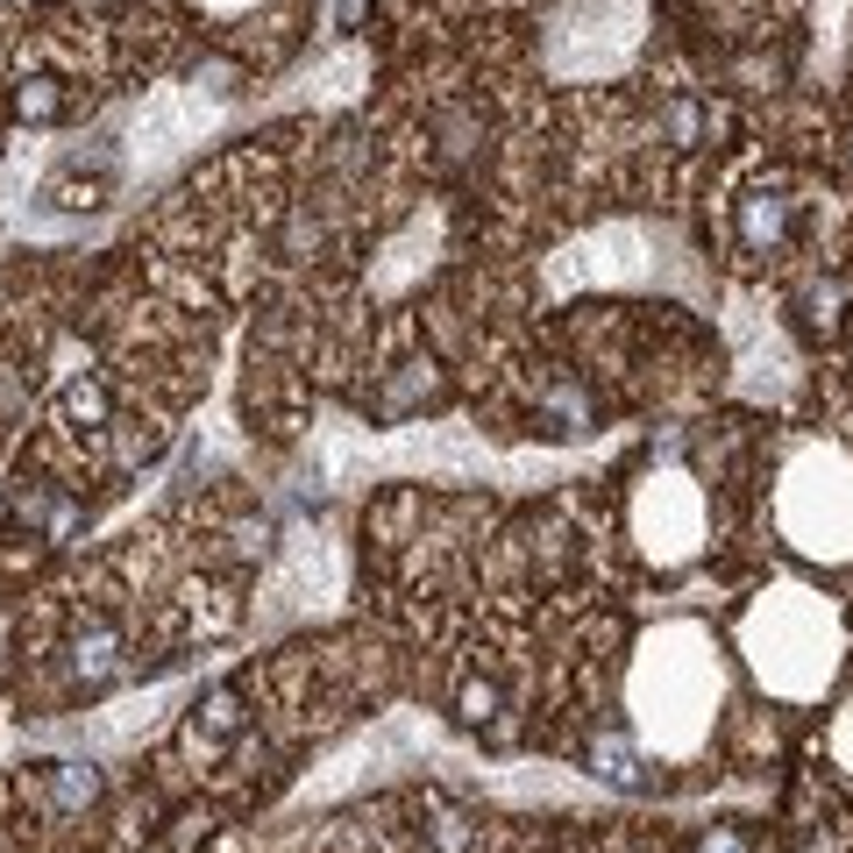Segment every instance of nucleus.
Wrapping results in <instances>:
<instances>
[{"mask_svg":"<svg viewBox=\"0 0 853 853\" xmlns=\"http://www.w3.org/2000/svg\"><path fill=\"white\" fill-rule=\"evenodd\" d=\"M711 704H719V661L711 641L697 626H669L647 641L641 669H633V711H641V733L661 747H697L704 726H711Z\"/></svg>","mask_w":853,"mask_h":853,"instance_id":"nucleus-1","label":"nucleus"},{"mask_svg":"<svg viewBox=\"0 0 853 853\" xmlns=\"http://www.w3.org/2000/svg\"><path fill=\"white\" fill-rule=\"evenodd\" d=\"M747 655L768 690L782 697H818L839 669V619L811 590H776L747 612Z\"/></svg>","mask_w":853,"mask_h":853,"instance_id":"nucleus-2","label":"nucleus"},{"mask_svg":"<svg viewBox=\"0 0 853 853\" xmlns=\"http://www.w3.org/2000/svg\"><path fill=\"white\" fill-rule=\"evenodd\" d=\"M782 526L811 555H853V470L825 449L796 455L790 484H782Z\"/></svg>","mask_w":853,"mask_h":853,"instance_id":"nucleus-3","label":"nucleus"},{"mask_svg":"<svg viewBox=\"0 0 853 853\" xmlns=\"http://www.w3.org/2000/svg\"><path fill=\"white\" fill-rule=\"evenodd\" d=\"M633 526H641L647 555H661V562H683V555L697 548V534H704L697 484H683V477H655V484L641 491V505H633Z\"/></svg>","mask_w":853,"mask_h":853,"instance_id":"nucleus-4","label":"nucleus"},{"mask_svg":"<svg viewBox=\"0 0 853 853\" xmlns=\"http://www.w3.org/2000/svg\"><path fill=\"white\" fill-rule=\"evenodd\" d=\"M839 754H846V768H853V711L839 719Z\"/></svg>","mask_w":853,"mask_h":853,"instance_id":"nucleus-5","label":"nucleus"},{"mask_svg":"<svg viewBox=\"0 0 853 853\" xmlns=\"http://www.w3.org/2000/svg\"><path fill=\"white\" fill-rule=\"evenodd\" d=\"M214 15H242V8H249V0H207Z\"/></svg>","mask_w":853,"mask_h":853,"instance_id":"nucleus-6","label":"nucleus"}]
</instances>
